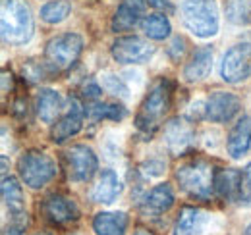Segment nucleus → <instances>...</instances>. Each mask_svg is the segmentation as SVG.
<instances>
[{
    "mask_svg": "<svg viewBox=\"0 0 251 235\" xmlns=\"http://www.w3.org/2000/svg\"><path fill=\"white\" fill-rule=\"evenodd\" d=\"M195 143V129L184 118H172L164 125V145L174 154H186Z\"/></svg>",
    "mask_w": 251,
    "mask_h": 235,
    "instance_id": "nucleus-13",
    "label": "nucleus"
},
{
    "mask_svg": "<svg viewBox=\"0 0 251 235\" xmlns=\"http://www.w3.org/2000/svg\"><path fill=\"white\" fill-rule=\"evenodd\" d=\"M215 174L217 172L213 170L211 162L203 158H195L176 168V181L189 197L199 201H209L215 193Z\"/></svg>",
    "mask_w": 251,
    "mask_h": 235,
    "instance_id": "nucleus-3",
    "label": "nucleus"
},
{
    "mask_svg": "<svg viewBox=\"0 0 251 235\" xmlns=\"http://www.w3.org/2000/svg\"><path fill=\"white\" fill-rule=\"evenodd\" d=\"M199 222V210L195 206H184L178 214V220L174 224L172 235H193Z\"/></svg>",
    "mask_w": 251,
    "mask_h": 235,
    "instance_id": "nucleus-26",
    "label": "nucleus"
},
{
    "mask_svg": "<svg viewBox=\"0 0 251 235\" xmlns=\"http://www.w3.org/2000/svg\"><path fill=\"white\" fill-rule=\"evenodd\" d=\"M62 96L52 89H43L37 94V116L45 123H54L62 114Z\"/></svg>",
    "mask_w": 251,
    "mask_h": 235,
    "instance_id": "nucleus-18",
    "label": "nucleus"
},
{
    "mask_svg": "<svg viewBox=\"0 0 251 235\" xmlns=\"http://www.w3.org/2000/svg\"><path fill=\"white\" fill-rule=\"evenodd\" d=\"M83 118H85L83 104L75 96H70V108H68L66 114H62V116L52 123L50 139L54 143H64L70 137L77 135L81 131V127H83Z\"/></svg>",
    "mask_w": 251,
    "mask_h": 235,
    "instance_id": "nucleus-12",
    "label": "nucleus"
},
{
    "mask_svg": "<svg viewBox=\"0 0 251 235\" xmlns=\"http://www.w3.org/2000/svg\"><path fill=\"white\" fill-rule=\"evenodd\" d=\"M89 114L93 119H112L120 121L126 116V108L114 102H97L89 108Z\"/></svg>",
    "mask_w": 251,
    "mask_h": 235,
    "instance_id": "nucleus-27",
    "label": "nucleus"
},
{
    "mask_svg": "<svg viewBox=\"0 0 251 235\" xmlns=\"http://www.w3.org/2000/svg\"><path fill=\"white\" fill-rule=\"evenodd\" d=\"M2 39L8 45H25L29 43L35 31L29 6L24 0H4L2 2Z\"/></svg>",
    "mask_w": 251,
    "mask_h": 235,
    "instance_id": "nucleus-2",
    "label": "nucleus"
},
{
    "mask_svg": "<svg viewBox=\"0 0 251 235\" xmlns=\"http://www.w3.org/2000/svg\"><path fill=\"white\" fill-rule=\"evenodd\" d=\"M25 226H27V218H25L24 212L22 214H12V222H10V226L4 228L2 235H24Z\"/></svg>",
    "mask_w": 251,
    "mask_h": 235,
    "instance_id": "nucleus-30",
    "label": "nucleus"
},
{
    "mask_svg": "<svg viewBox=\"0 0 251 235\" xmlns=\"http://www.w3.org/2000/svg\"><path fill=\"white\" fill-rule=\"evenodd\" d=\"M182 22L195 37L209 39L219 33V6L217 0H184Z\"/></svg>",
    "mask_w": 251,
    "mask_h": 235,
    "instance_id": "nucleus-4",
    "label": "nucleus"
},
{
    "mask_svg": "<svg viewBox=\"0 0 251 235\" xmlns=\"http://www.w3.org/2000/svg\"><path fill=\"white\" fill-rule=\"evenodd\" d=\"M2 201H4L6 208L10 210V214H22L25 208L24 189L14 176L4 174V177H2Z\"/></svg>",
    "mask_w": 251,
    "mask_h": 235,
    "instance_id": "nucleus-20",
    "label": "nucleus"
},
{
    "mask_svg": "<svg viewBox=\"0 0 251 235\" xmlns=\"http://www.w3.org/2000/svg\"><path fill=\"white\" fill-rule=\"evenodd\" d=\"M184 52H186V41L182 37H174L170 47H168V50H166L168 58L172 60V62H180L182 56H184Z\"/></svg>",
    "mask_w": 251,
    "mask_h": 235,
    "instance_id": "nucleus-31",
    "label": "nucleus"
},
{
    "mask_svg": "<svg viewBox=\"0 0 251 235\" xmlns=\"http://www.w3.org/2000/svg\"><path fill=\"white\" fill-rule=\"evenodd\" d=\"M39 235H47V234H39Z\"/></svg>",
    "mask_w": 251,
    "mask_h": 235,
    "instance_id": "nucleus-38",
    "label": "nucleus"
},
{
    "mask_svg": "<svg viewBox=\"0 0 251 235\" xmlns=\"http://www.w3.org/2000/svg\"><path fill=\"white\" fill-rule=\"evenodd\" d=\"M164 168H166V162H162V160H158V158H151L149 162L143 164V172L149 177L160 176V174L164 172Z\"/></svg>",
    "mask_w": 251,
    "mask_h": 235,
    "instance_id": "nucleus-32",
    "label": "nucleus"
},
{
    "mask_svg": "<svg viewBox=\"0 0 251 235\" xmlns=\"http://www.w3.org/2000/svg\"><path fill=\"white\" fill-rule=\"evenodd\" d=\"M135 235H153V234L147 232V230H139V232H135Z\"/></svg>",
    "mask_w": 251,
    "mask_h": 235,
    "instance_id": "nucleus-36",
    "label": "nucleus"
},
{
    "mask_svg": "<svg viewBox=\"0 0 251 235\" xmlns=\"http://www.w3.org/2000/svg\"><path fill=\"white\" fill-rule=\"evenodd\" d=\"M100 85L102 89H106L108 93H112L114 96H120V98H127L129 96V89L122 81V77L118 75H112V73H106L100 77Z\"/></svg>",
    "mask_w": 251,
    "mask_h": 235,
    "instance_id": "nucleus-28",
    "label": "nucleus"
},
{
    "mask_svg": "<svg viewBox=\"0 0 251 235\" xmlns=\"http://www.w3.org/2000/svg\"><path fill=\"white\" fill-rule=\"evenodd\" d=\"M141 29L143 33L153 39V41H164L168 35H170V22L166 16H160V14H151V16H145L141 20Z\"/></svg>",
    "mask_w": 251,
    "mask_h": 235,
    "instance_id": "nucleus-22",
    "label": "nucleus"
},
{
    "mask_svg": "<svg viewBox=\"0 0 251 235\" xmlns=\"http://www.w3.org/2000/svg\"><path fill=\"white\" fill-rule=\"evenodd\" d=\"M244 235H251V224L246 228V232H244Z\"/></svg>",
    "mask_w": 251,
    "mask_h": 235,
    "instance_id": "nucleus-37",
    "label": "nucleus"
},
{
    "mask_svg": "<svg viewBox=\"0 0 251 235\" xmlns=\"http://www.w3.org/2000/svg\"><path fill=\"white\" fill-rule=\"evenodd\" d=\"M220 75L226 83H242L251 77V39L230 47L220 64Z\"/></svg>",
    "mask_w": 251,
    "mask_h": 235,
    "instance_id": "nucleus-7",
    "label": "nucleus"
},
{
    "mask_svg": "<svg viewBox=\"0 0 251 235\" xmlns=\"http://www.w3.org/2000/svg\"><path fill=\"white\" fill-rule=\"evenodd\" d=\"M41 212L45 220H49L54 226H66V224L79 220V206L75 205L74 199L60 195V193L49 195L41 205Z\"/></svg>",
    "mask_w": 251,
    "mask_h": 235,
    "instance_id": "nucleus-10",
    "label": "nucleus"
},
{
    "mask_svg": "<svg viewBox=\"0 0 251 235\" xmlns=\"http://www.w3.org/2000/svg\"><path fill=\"white\" fill-rule=\"evenodd\" d=\"M18 174L27 187L41 189L54 179L56 162L41 150H27L18 160Z\"/></svg>",
    "mask_w": 251,
    "mask_h": 235,
    "instance_id": "nucleus-6",
    "label": "nucleus"
},
{
    "mask_svg": "<svg viewBox=\"0 0 251 235\" xmlns=\"http://www.w3.org/2000/svg\"><path fill=\"white\" fill-rule=\"evenodd\" d=\"M70 10H72V4L68 0H52V2H47L43 8H41V20L47 22V24H62L64 20L70 16Z\"/></svg>",
    "mask_w": 251,
    "mask_h": 235,
    "instance_id": "nucleus-24",
    "label": "nucleus"
},
{
    "mask_svg": "<svg viewBox=\"0 0 251 235\" xmlns=\"http://www.w3.org/2000/svg\"><path fill=\"white\" fill-rule=\"evenodd\" d=\"M226 18L234 25H248V24H251V0H228Z\"/></svg>",
    "mask_w": 251,
    "mask_h": 235,
    "instance_id": "nucleus-25",
    "label": "nucleus"
},
{
    "mask_svg": "<svg viewBox=\"0 0 251 235\" xmlns=\"http://www.w3.org/2000/svg\"><path fill=\"white\" fill-rule=\"evenodd\" d=\"M83 50V39L77 33H62L52 37L45 47V64L52 75L68 71Z\"/></svg>",
    "mask_w": 251,
    "mask_h": 235,
    "instance_id": "nucleus-5",
    "label": "nucleus"
},
{
    "mask_svg": "<svg viewBox=\"0 0 251 235\" xmlns=\"http://www.w3.org/2000/svg\"><path fill=\"white\" fill-rule=\"evenodd\" d=\"M172 106V83L164 77L153 83L151 91L147 93L145 100L139 106V112L135 116V125L139 131L151 135L158 125L162 123V118Z\"/></svg>",
    "mask_w": 251,
    "mask_h": 235,
    "instance_id": "nucleus-1",
    "label": "nucleus"
},
{
    "mask_svg": "<svg viewBox=\"0 0 251 235\" xmlns=\"http://www.w3.org/2000/svg\"><path fill=\"white\" fill-rule=\"evenodd\" d=\"M238 205L251 208V164L246 166V170L242 172V187H240Z\"/></svg>",
    "mask_w": 251,
    "mask_h": 235,
    "instance_id": "nucleus-29",
    "label": "nucleus"
},
{
    "mask_svg": "<svg viewBox=\"0 0 251 235\" xmlns=\"http://www.w3.org/2000/svg\"><path fill=\"white\" fill-rule=\"evenodd\" d=\"M141 14H143V12H139V10H135L133 6L122 2L120 8H118V10L114 12V16H112V24H110V25H112V31H114V33H120V31L133 29V27L137 25Z\"/></svg>",
    "mask_w": 251,
    "mask_h": 235,
    "instance_id": "nucleus-23",
    "label": "nucleus"
},
{
    "mask_svg": "<svg viewBox=\"0 0 251 235\" xmlns=\"http://www.w3.org/2000/svg\"><path fill=\"white\" fill-rule=\"evenodd\" d=\"M97 235H126L127 214L126 212H99L93 218Z\"/></svg>",
    "mask_w": 251,
    "mask_h": 235,
    "instance_id": "nucleus-19",
    "label": "nucleus"
},
{
    "mask_svg": "<svg viewBox=\"0 0 251 235\" xmlns=\"http://www.w3.org/2000/svg\"><path fill=\"white\" fill-rule=\"evenodd\" d=\"M242 110V100L234 93L215 91L205 102V118L213 123H226L238 116Z\"/></svg>",
    "mask_w": 251,
    "mask_h": 235,
    "instance_id": "nucleus-11",
    "label": "nucleus"
},
{
    "mask_svg": "<svg viewBox=\"0 0 251 235\" xmlns=\"http://www.w3.org/2000/svg\"><path fill=\"white\" fill-rule=\"evenodd\" d=\"M81 93H83V96H85L87 100H99L100 94H102V87H100L99 83H95V81H89V83L83 85Z\"/></svg>",
    "mask_w": 251,
    "mask_h": 235,
    "instance_id": "nucleus-33",
    "label": "nucleus"
},
{
    "mask_svg": "<svg viewBox=\"0 0 251 235\" xmlns=\"http://www.w3.org/2000/svg\"><path fill=\"white\" fill-rule=\"evenodd\" d=\"M240 187H242V172L240 170H219L215 174V193L224 201H236L240 197Z\"/></svg>",
    "mask_w": 251,
    "mask_h": 235,
    "instance_id": "nucleus-17",
    "label": "nucleus"
},
{
    "mask_svg": "<svg viewBox=\"0 0 251 235\" xmlns=\"http://www.w3.org/2000/svg\"><path fill=\"white\" fill-rule=\"evenodd\" d=\"M122 193V181L118 179L116 172L102 170L93 185V201L100 205H112Z\"/></svg>",
    "mask_w": 251,
    "mask_h": 235,
    "instance_id": "nucleus-15",
    "label": "nucleus"
},
{
    "mask_svg": "<svg viewBox=\"0 0 251 235\" xmlns=\"http://www.w3.org/2000/svg\"><path fill=\"white\" fill-rule=\"evenodd\" d=\"M226 148L234 160L248 154V150L251 148V116H244L242 119H238V123L232 127L228 135Z\"/></svg>",
    "mask_w": 251,
    "mask_h": 235,
    "instance_id": "nucleus-14",
    "label": "nucleus"
},
{
    "mask_svg": "<svg viewBox=\"0 0 251 235\" xmlns=\"http://www.w3.org/2000/svg\"><path fill=\"white\" fill-rule=\"evenodd\" d=\"M149 4L155 6V8H166L168 6V0H149Z\"/></svg>",
    "mask_w": 251,
    "mask_h": 235,
    "instance_id": "nucleus-35",
    "label": "nucleus"
},
{
    "mask_svg": "<svg viewBox=\"0 0 251 235\" xmlns=\"http://www.w3.org/2000/svg\"><path fill=\"white\" fill-rule=\"evenodd\" d=\"M64 162H66V172L68 179L75 183L89 181L99 170V160L93 148L87 145H74L64 152Z\"/></svg>",
    "mask_w": 251,
    "mask_h": 235,
    "instance_id": "nucleus-8",
    "label": "nucleus"
},
{
    "mask_svg": "<svg viewBox=\"0 0 251 235\" xmlns=\"http://www.w3.org/2000/svg\"><path fill=\"white\" fill-rule=\"evenodd\" d=\"M112 58L118 64H145L153 58L155 47L141 37H120L112 43Z\"/></svg>",
    "mask_w": 251,
    "mask_h": 235,
    "instance_id": "nucleus-9",
    "label": "nucleus"
},
{
    "mask_svg": "<svg viewBox=\"0 0 251 235\" xmlns=\"http://www.w3.org/2000/svg\"><path fill=\"white\" fill-rule=\"evenodd\" d=\"M145 210L151 214H162L166 210H170L174 205V191L168 183H160L155 185L147 195H145Z\"/></svg>",
    "mask_w": 251,
    "mask_h": 235,
    "instance_id": "nucleus-21",
    "label": "nucleus"
},
{
    "mask_svg": "<svg viewBox=\"0 0 251 235\" xmlns=\"http://www.w3.org/2000/svg\"><path fill=\"white\" fill-rule=\"evenodd\" d=\"M211 70H213V48L201 47L193 52L188 66L184 68V79L188 83H199V81L207 79Z\"/></svg>",
    "mask_w": 251,
    "mask_h": 235,
    "instance_id": "nucleus-16",
    "label": "nucleus"
},
{
    "mask_svg": "<svg viewBox=\"0 0 251 235\" xmlns=\"http://www.w3.org/2000/svg\"><path fill=\"white\" fill-rule=\"evenodd\" d=\"M126 4H129V6H133L135 10H139V12H143L145 10V0H122Z\"/></svg>",
    "mask_w": 251,
    "mask_h": 235,
    "instance_id": "nucleus-34",
    "label": "nucleus"
}]
</instances>
